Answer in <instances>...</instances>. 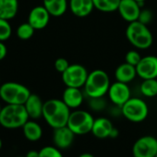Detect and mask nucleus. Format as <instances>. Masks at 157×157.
<instances>
[{
  "label": "nucleus",
  "mask_w": 157,
  "mask_h": 157,
  "mask_svg": "<svg viewBox=\"0 0 157 157\" xmlns=\"http://www.w3.org/2000/svg\"><path fill=\"white\" fill-rule=\"evenodd\" d=\"M70 113V108L62 99H50L44 103L43 117L52 128L67 126Z\"/></svg>",
  "instance_id": "f257e3e1"
},
{
  "label": "nucleus",
  "mask_w": 157,
  "mask_h": 157,
  "mask_svg": "<svg viewBox=\"0 0 157 157\" xmlns=\"http://www.w3.org/2000/svg\"><path fill=\"white\" fill-rule=\"evenodd\" d=\"M111 85L108 74L103 69H94L89 73L83 86L84 94L89 98L105 97Z\"/></svg>",
  "instance_id": "f03ea898"
},
{
  "label": "nucleus",
  "mask_w": 157,
  "mask_h": 157,
  "mask_svg": "<svg viewBox=\"0 0 157 157\" xmlns=\"http://www.w3.org/2000/svg\"><path fill=\"white\" fill-rule=\"evenodd\" d=\"M29 118L24 105H6L0 112V125L5 128H22Z\"/></svg>",
  "instance_id": "7ed1b4c3"
},
{
  "label": "nucleus",
  "mask_w": 157,
  "mask_h": 157,
  "mask_svg": "<svg viewBox=\"0 0 157 157\" xmlns=\"http://www.w3.org/2000/svg\"><path fill=\"white\" fill-rule=\"evenodd\" d=\"M126 37L135 48L140 50L148 49L153 42V37L148 25H145L139 21L128 23L126 29Z\"/></svg>",
  "instance_id": "20e7f679"
},
{
  "label": "nucleus",
  "mask_w": 157,
  "mask_h": 157,
  "mask_svg": "<svg viewBox=\"0 0 157 157\" xmlns=\"http://www.w3.org/2000/svg\"><path fill=\"white\" fill-rule=\"evenodd\" d=\"M31 94L29 88L19 82H8L0 85V99L7 105H24Z\"/></svg>",
  "instance_id": "39448f33"
},
{
  "label": "nucleus",
  "mask_w": 157,
  "mask_h": 157,
  "mask_svg": "<svg viewBox=\"0 0 157 157\" xmlns=\"http://www.w3.org/2000/svg\"><path fill=\"white\" fill-rule=\"evenodd\" d=\"M122 116L130 122L140 123L144 121L149 114L148 105L139 97H130L121 107Z\"/></svg>",
  "instance_id": "423d86ee"
},
{
  "label": "nucleus",
  "mask_w": 157,
  "mask_h": 157,
  "mask_svg": "<svg viewBox=\"0 0 157 157\" xmlns=\"http://www.w3.org/2000/svg\"><path fill=\"white\" fill-rule=\"evenodd\" d=\"M94 118L85 110H75L70 113L67 127L75 135H85L92 132Z\"/></svg>",
  "instance_id": "0eeeda50"
},
{
  "label": "nucleus",
  "mask_w": 157,
  "mask_h": 157,
  "mask_svg": "<svg viewBox=\"0 0 157 157\" xmlns=\"http://www.w3.org/2000/svg\"><path fill=\"white\" fill-rule=\"evenodd\" d=\"M89 72L81 64H71L62 73V81L66 87L83 88Z\"/></svg>",
  "instance_id": "6e6552de"
},
{
  "label": "nucleus",
  "mask_w": 157,
  "mask_h": 157,
  "mask_svg": "<svg viewBox=\"0 0 157 157\" xmlns=\"http://www.w3.org/2000/svg\"><path fill=\"white\" fill-rule=\"evenodd\" d=\"M133 157H155L157 154V139L151 135L139 138L132 146Z\"/></svg>",
  "instance_id": "1a4fd4ad"
},
{
  "label": "nucleus",
  "mask_w": 157,
  "mask_h": 157,
  "mask_svg": "<svg viewBox=\"0 0 157 157\" xmlns=\"http://www.w3.org/2000/svg\"><path fill=\"white\" fill-rule=\"evenodd\" d=\"M109 100L117 106L121 107L130 97L131 93L128 83L116 82L111 83L107 92Z\"/></svg>",
  "instance_id": "9d476101"
},
{
  "label": "nucleus",
  "mask_w": 157,
  "mask_h": 157,
  "mask_svg": "<svg viewBox=\"0 0 157 157\" xmlns=\"http://www.w3.org/2000/svg\"><path fill=\"white\" fill-rule=\"evenodd\" d=\"M136 70L137 76L142 80L157 78V56H142L139 64L136 66Z\"/></svg>",
  "instance_id": "9b49d317"
},
{
  "label": "nucleus",
  "mask_w": 157,
  "mask_h": 157,
  "mask_svg": "<svg viewBox=\"0 0 157 157\" xmlns=\"http://www.w3.org/2000/svg\"><path fill=\"white\" fill-rule=\"evenodd\" d=\"M140 10L141 5L135 0H121L117 10L121 18L128 23L138 21Z\"/></svg>",
  "instance_id": "f8f14e48"
},
{
  "label": "nucleus",
  "mask_w": 157,
  "mask_h": 157,
  "mask_svg": "<svg viewBox=\"0 0 157 157\" xmlns=\"http://www.w3.org/2000/svg\"><path fill=\"white\" fill-rule=\"evenodd\" d=\"M50 17V13L44 6H36L30 11L28 22L35 30H43L48 25Z\"/></svg>",
  "instance_id": "ddd939ff"
},
{
  "label": "nucleus",
  "mask_w": 157,
  "mask_h": 157,
  "mask_svg": "<svg viewBox=\"0 0 157 157\" xmlns=\"http://www.w3.org/2000/svg\"><path fill=\"white\" fill-rule=\"evenodd\" d=\"M75 133L67 126H64L54 128L53 141L56 147L64 150L69 148L72 145L75 140Z\"/></svg>",
  "instance_id": "4468645a"
},
{
  "label": "nucleus",
  "mask_w": 157,
  "mask_h": 157,
  "mask_svg": "<svg viewBox=\"0 0 157 157\" xmlns=\"http://www.w3.org/2000/svg\"><path fill=\"white\" fill-rule=\"evenodd\" d=\"M62 100L70 109H77L84 101V94L81 88L66 87L63 92Z\"/></svg>",
  "instance_id": "2eb2a0df"
},
{
  "label": "nucleus",
  "mask_w": 157,
  "mask_h": 157,
  "mask_svg": "<svg viewBox=\"0 0 157 157\" xmlns=\"http://www.w3.org/2000/svg\"><path fill=\"white\" fill-rule=\"evenodd\" d=\"M68 8L74 16L85 18L93 12L94 5L93 0H69Z\"/></svg>",
  "instance_id": "dca6fc26"
},
{
  "label": "nucleus",
  "mask_w": 157,
  "mask_h": 157,
  "mask_svg": "<svg viewBox=\"0 0 157 157\" xmlns=\"http://www.w3.org/2000/svg\"><path fill=\"white\" fill-rule=\"evenodd\" d=\"M115 127L113 126L110 119L106 117H98L94 119L92 133L97 139H107L110 138L111 132Z\"/></svg>",
  "instance_id": "f3484780"
},
{
  "label": "nucleus",
  "mask_w": 157,
  "mask_h": 157,
  "mask_svg": "<svg viewBox=\"0 0 157 157\" xmlns=\"http://www.w3.org/2000/svg\"><path fill=\"white\" fill-rule=\"evenodd\" d=\"M24 106L27 110V113L32 119H38L43 117V109H44V102L40 98L39 95L32 94Z\"/></svg>",
  "instance_id": "a211bd4d"
},
{
  "label": "nucleus",
  "mask_w": 157,
  "mask_h": 157,
  "mask_svg": "<svg viewBox=\"0 0 157 157\" xmlns=\"http://www.w3.org/2000/svg\"><path fill=\"white\" fill-rule=\"evenodd\" d=\"M115 77L117 82H124V83H129L137 77L136 67L125 62V63L119 65L116 68Z\"/></svg>",
  "instance_id": "6ab92c4d"
},
{
  "label": "nucleus",
  "mask_w": 157,
  "mask_h": 157,
  "mask_svg": "<svg viewBox=\"0 0 157 157\" xmlns=\"http://www.w3.org/2000/svg\"><path fill=\"white\" fill-rule=\"evenodd\" d=\"M43 6L47 10L52 17H61L63 16L67 8V0H43Z\"/></svg>",
  "instance_id": "aec40b11"
},
{
  "label": "nucleus",
  "mask_w": 157,
  "mask_h": 157,
  "mask_svg": "<svg viewBox=\"0 0 157 157\" xmlns=\"http://www.w3.org/2000/svg\"><path fill=\"white\" fill-rule=\"evenodd\" d=\"M19 11L18 0H0V19L10 21Z\"/></svg>",
  "instance_id": "412c9836"
},
{
  "label": "nucleus",
  "mask_w": 157,
  "mask_h": 157,
  "mask_svg": "<svg viewBox=\"0 0 157 157\" xmlns=\"http://www.w3.org/2000/svg\"><path fill=\"white\" fill-rule=\"evenodd\" d=\"M24 137L30 141H37L43 136L42 127L33 120H28L22 127Z\"/></svg>",
  "instance_id": "4be33fe9"
},
{
  "label": "nucleus",
  "mask_w": 157,
  "mask_h": 157,
  "mask_svg": "<svg viewBox=\"0 0 157 157\" xmlns=\"http://www.w3.org/2000/svg\"><path fill=\"white\" fill-rule=\"evenodd\" d=\"M94 9L101 12H114L117 11L121 0H93Z\"/></svg>",
  "instance_id": "5701e85b"
},
{
  "label": "nucleus",
  "mask_w": 157,
  "mask_h": 157,
  "mask_svg": "<svg viewBox=\"0 0 157 157\" xmlns=\"http://www.w3.org/2000/svg\"><path fill=\"white\" fill-rule=\"evenodd\" d=\"M140 91L145 97H155L157 95V78L143 80L140 86Z\"/></svg>",
  "instance_id": "b1692460"
},
{
  "label": "nucleus",
  "mask_w": 157,
  "mask_h": 157,
  "mask_svg": "<svg viewBox=\"0 0 157 157\" xmlns=\"http://www.w3.org/2000/svg\"><path fill=\"white\" fill-rule=\"evenodd\" d=\"M35 31L36 30L27 21V22H23L18 26V28L16 30V34L19 39L26 41V40L31 39L33 36Z\"/></svg>",
  "instance_id": "393cba45"
},
{
  "label": "nucleus",
  "mask_w": 157,
  "mask_h": 157,
  "mask_svg": "<svg viewBox=\"0 0 157 157\" xmlns=\"http://www.w3.org/2000/svg\"><path fill=\"white\" fill-rule=\"evenodd\" d=\"M12 34V28L10 21L0 19V41L6 42Z\"/></svg>",
  "instance_id": "a878e982"
},
{
  "label": "nucleus",
  "mask_w": 157,
  "mask_h": 157,
  "mask_svg": "<svg viewBox=\"0 0 157 157\" xmlns=\"http://www.w3.org/2000/svg\"><path fill=\"white\" fill-rule=\"evenodd\" d=\"M40 157H64L60 149L56 146H45L39 151Z\"/></svg>",
  "instance_id": "bb28decb"
},
{
  "label": "nucleus",
  "mask_w": 157,
  "mask_h": 157,
  "mask_svg": "<svg viewBox=\"0 0 157 157\" xmlns=\"http://www.w3.org/2000/svg\"><path fill=\"white\" fill-rule=\"evenodd\" d=\"M141 57L142 56L137 50H129L128 52H127L125 56V62L136 67L140 61Z\"/></svg>",
  "instance_id": "cd10ccee"
},
{
  "label": "nucleus",
  "mask_w": 157,
  "mask_h": 157,
  "mask_svg": "<svg viewBox=\"0 0 157 157\" xmlns=\"http://www.w3.org/2000/svg\"><path fill=\"white\" fill-rule=\"evenodd\" d=\"M89 106L91 109L94 111H102L106 106V101L104 97H97V98H89Z\"/></svg>",
  "instance_id": "c85d7f7f"
},
{
  "label": "nucleus",
  "mask_w": 157,
  "mask_h": 157,
  "mask_svg": "<svg viewBox=\"0 0 157 157\" xmlns=\"http://www.w3.org/2000/svg\"><path fill=\"white\" fill-rule=\"evenodd\" d=\"M152 12L148 10V9H141L140 12V15H139V18H138V21L145 25H149L151 21H152Z\"/></svg>",
  "instance_id": "c756f323"
},
{
  "label": "nucleus",
  "mask_w": 157,
  "mask_h": 157,
  "mask_svg": "<svg viewBox=\"0 0 157 157\" xmlns=\"http://www.w3.org/2000/svg\"><path fill=\"white\" fill-rule=\"evenodd\" d=\"M69 65L70 64L68 63V61L64 57H59L55 61V68L57 72L61 74L69 67Z\"/></svg>",
  "instance_id": "7c9ffc66"
},
{
  "label": "nucleus",
  "mask_w": 157,
  "mask_h": 157,
  "mask_svg": "<svg viewBox=\"0 0 157 157\" xmlns=\"http://www.w3.org/2000/svg\"><path fill=\"white\" fill-rule=\"evenodd\" d=\"M7 54H8V48H7V46L5 45L4 42L0 41V61L3 60L7 56Z\"/></svg>",
  "instance_id": "2f4dec72"
},
{
  "label": "nucleus",
  "mask_w": 157,
  "mask_h": 157,
  "mask_svg": "<svg viewBox=\"0 0 157 157\" xmlns=\"http://www.w3.org/2000/svg\"><path fill=\"white\" fill-rule=\"evenodd\" d=\"M25 157H40L39 155V151H35V150H31L27 152Z\"/></svg>",
  "instance_id": "473e14b6"
},
{
  "label": "nucleus",
  "mask_w": 157,
  "mask_h": 157,
  "mask_svg": "<svg viewBox=\"0 0 157 157\" xmlns=\"http://www.w3.org/2000/svg\"><path fill=\"white\" fill-rule=\"evenodd\" d=\"M118 134H119V132H118L117 128H113V130H112V132H111L110 138H112V139H116V138H117Z\"/></svg>",
  "instance_id": "72a5a7b5"
},
{
  "label": "nucleus",
  "mask_w": 157,
  "mask_h": 157,
  "mask_svg": "<svg viewBox=\"0 0 157 157\" xmlns=\"http://www.w3.org/2000/svg\"><path fill=\"white\" fill-rule=\"evenodd\" d=\"M78 157H94V156L90 152H84V153H82Z\"/></svg>",
  "instance_id": "f704fd0d"
},
{
  "label": "nucleus",
  "mask_w": 157,
  "mask_h": 157,
  "mask_svg": "<svg viewBox=\"0 0 157 157\" xmlns=\"http://www.w3.org/2000/svg\"><path fill=\"white\" fill-rule=\"evenodd\" d=\"M135 1H137L138 3H140V5L142 6V4H143V3H144L145 1H146V0H135Z\"/></svg>",
  "instance_id": "c9c22d12"
},
{
  "label": "nucleus",
  "mask_w": 157,
  "mask_h": 157,
  "mask_svg": "<svg viewBox=\"0 0 157 157\" xmlns=\"http://www.w3.org/2000/svg\"><path fill=\"white\" fill-rule=\"evenodd\" d=\"M2 144H3V143H2V140L0 139V150H1V148H2Z\"/></svg>",
  "instance_id": "e433bc0d"
},
{
  "label": "nucleus",
  "mask_w": 157,
  "mask_h": 157,
  "mask_svg": "<svg viewBox=\"0 0 157 157\" xmlns=\"http://www.w3.org/2000/svg\"><path fill=\"white\" fill-rule=\"evenodd\" d=\"M1 109H2V106H1V105H0V112H1Z\"/></svg>",
  "instance_id": "4c0bfd02"
},
{
  "label": "nucleus",
  "mask_w": 157,
  "mask_h": 157,
  "mask_svg": "<svg viewBox=\"0 0 157 157\" xmlns=\"http://www.w3.org/2000/svg\"><path fill=\"white\" fill-rule=\"evenodd\" d=\"M0 82H1V78H0Z\"/></svg>",
  "instance_id": "58836bf2"
},
{
  "label": "nucleus",
  "mask_w": 157,
  "mask_h": 157,
  "mask_svg": "<svg viewBox=\"0 0 157 157\" xmlns=\"http://www.w3.org/2000/svg\"><path fill=\"white\" fill-rule=\"evenodd\" d=\"M17 157H23V156H17Z\"/></svg>",
  "instance_id": "ea45409f"
},
{
  "label": "nucleus",
  "mask_w": 157,
  "mask_h": 157,
  "mask_svg": "<svg viewBox=\"0 0 157 157\" xmlns=\"http://www.w3.org/2000/svg\"><path fill=\"white\" fill-rule=\"evenodd\" d=\"M155 157H157V154H156V155H155Z\"/></svg>",
  "instance_id": "a19ab883"
}]
</instances>
